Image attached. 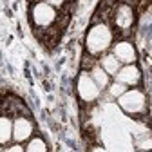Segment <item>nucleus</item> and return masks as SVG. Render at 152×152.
Returning <instances> with one entry per match:
<instances>
[{
    "mask_svg": "<svg viewBox=\"0 0 152 152\" xmlns=\"http://www.w3.org/2000/svg\"><path fill=\"white\" fill-rule=\"evenodd\" d=\"M92 152H105V150H103V148H94Z\"/></svg>",
    "mask_w": 152,
    "mask_h": 152,
    "instance_id": "f3484780",
    "label": "nucleus"
},
{
    "mask_svg": "<svg viewBox=\"0 0 152 152\" xmlns=\"http://www.w3.org/2000/svg\"><path fill=\"white\" fill-rule=\"evenodd\" d=\"M109 91H110V94L114 98H120L121 94L127 91V85H123V83H120V82H114L110 87H109Z\"/></svg>",
    "mask_w": 152,
    "mask_h": 152,
    "instance_id": "ddd939ff",
    "label": "nucleus"
},
{
    "mask_svg": "<svg viewBox=\"0 0 152 152\" xmlns=\"http://www.w3.org/2000/svg\"><path fill=\"white\" fill-rule=\"evenodd\" d=\"M13 138V121L6 116H0V145H6Z\"/></svg>",
    "mask_w": 152,
    "mask_h": 152,
    "instance_id": "1a4fd4ad",
    "label": "nucleus"
},
{
    "mask_svg": "<svg viewBox=\"0 0 152 152\" xmlns=\"http://www.w3.org/2000/svg\"><path fill=\"white\" fill-rule=\"evenodd\" d=\"M141 78V72L134 64H127L123 67H120V71L116 72V82L123 83V85H136Z\"/></svg>",
    "mask_w": 152,
    "mask_h": 152,
    "instance_id": "39448f33",
    "label": "nucleus"
},
{
    "mask_svg": "<svg viewBox=\"0 0 152 152\" xmlns=\"http://www.w3.org/2000/svg\"><path fill=\"white\" fill-rule=\"evenodd\" d=\"M31 16H33V22L38 26V27H47L54 22L56 18V9L53 6H49L47 2H38L33 11H31Z\"/></svg>",
    "mask_w": 152,
    "mask_h": 152,
    "instance_id": "7ed1b4c3",
    "label": "nucleus"
},
{
    "mask_svg": "<svg viewBox=\"0 0 152 152\" xmlns=\"http://www.w3.org/2000/svg\"><path fill=\"white\" fill-rule=\"evenodd\" d=\"M112 54L125 65L127 64H134V60H136V49L127 40H121V42H118L116 45H114V53Z\"/></svg>",
    "mask_w": 152,
    "mask_h": 152,
    "instance_id": "423d86ee",
    "label": "nucleus"
},
{
    "mask_svg": "<svg viewBox=\"0 0 152 152\" xmlns=\"http://www.w3.org/2000/svg\"><path fill=\"white\" fill-rule=\"evenodd\" d=\"M91 78L96 82V85H98L100 89H103V87L109 85V74H107L102 67H94V69L91 71Z\"/></svg>",
    "mask_w": 152,
    "mask_h": 152,
    "instance_id": "9b49d317",
    "label": "nucleus"
},
{
    "mask_svg": "<svg viewBox=\"0 0 152 152\" xmlns=\"http://www.w3.org/2000/svg\"><path fill=\"white\" fill-rule=\"evenodd\" d=\"M26 152H47V145H45V141L42 138H33L27 143Z\"/></svg>",
    "mask_w": 152,
    "mask_h": 152,
    "instance_id": "f8f14e48",
    "label": "nucleus"
},
{
    "mask_svg": "<svg viewBox=\"0 0 152 152\" xmlns=\"http://www.w3.org/2000/svg\"><path fill=\"white\" fill-rule=\"evenodd\" d=\"M45 2H47L49 6H53V7H60V6H64L65 0H45Z\"/></svg>",
    "mask_w": 152,
    "mask_h": 152,
    "instance_id": "2eb2a0df",
    "label": "nucleus"
},
{
    "mask_svg": "<svg viewBox=\"0 0 152 152\" xmlns=\"http://www.w3.org/2000/svg\"><path fill=\"white\" fill-rule=\"evenodd\" d=\"M143 152H152V150H143Z\"/></svg>",
    "mask_w": 152,
    "mask_h": 152,
    "instance_id": "a211bd4d",
    "label": "nucleus"
},
{
    "mask_svg": "<svg viewBox=\"0 0 152 152\" xmlns=\"http://www.w3.org/2000/svg\"><path fill=\"white\" fill-rule=\"evenodd\" d=\"M109 76H116V72L120 71V67H121V62L116 58L114 54H105L103 58H102V65H100Z\"/></svg>",
    "mask_w": 152,
    "mask_h": 152,
    "instance_id": "6e6552de",
    "label": "nucleus"
},
{
    "mask_svg": "<svg viewBox=\"0 0 152 152\" xmlns=\"http://www.w3.org/2000/svg\"><path fill=\"white\" fill-rule=\"evenodd\" d=\"M33 134V123L27 118H18L13 123V140L16 143H22L27 141Z\"/></svg>",
    "mask_w": 152,
    "mask_h": 152,
    "instance_id": "0eeeda50",
    "label": "nucleus"
},
{
    "mask_svg": "<svg viewBox=\"0 0 152 152\" xmlns=\"http://www.w3.org/2000/svg\"><path fill=\"white\" fill-rule=\"evenodd\" d=\"M110 42H112V33L105 24L92 26L87 33V38H85V45H87V51L91 54L103 53L110 45Z\"/></svg>",
    "mask_w": 152,
    "mask_h": 152,
    "instance_id": "f257e3e1",
    "label": "nucleus"
},
{
    "mask_svg": "<svg viewBox=\"0 0 152 152\" xmlns=\"http://www.w3.org/2000/svg\"><path fill=\"white\" fill-rule=\"evenodd\" d=\"M118 103L127 114H140L145 110V94L138 89L125 91L118 98Z\"/></svg>",
    "mask_w": 152,
    "mask_h": 152,
    "instance_id": "f03ea898",
    "label": "nucleus"
},
{
    "mask_svg": "<svg viewBox=\"0 0 152 152\" xmlns=\"http://www.w3.org/2000/svg\"><path fill=\"white\" fill-rule=\"evenodd\" d=\"M130 22H132V11H130V7L121 6L118 9V13H116V24L120 27H129Z\"/></svg>",
    "mask_w": 152,
    "mask_h": 152,
    "instance_id": "9d476101",
    "label": "nucleus"
},
{
    "mask_svg": "<svg viewBox=\"0 0 152 152\" xmlns=\"http://www.w3.org/2000/svg\"><path fill=\"white\" fill-rule=\"evenodd\" d=\"M138 147L143 148V150H152V136H148L145 140H140L138 141Z\"/></svg>",
    "mask_w": 152,
    "mask_h": 152,
    "instance_id": "4468645a",
    "label": "nucleus"
},
{
    "mask_svg": "<svg viewBox=\"0 0 152 152\" xmlns=\"http://www.w3.org/2000/svg\"><path fill=\"white\" fill-rule=\"evenodd\" d=\"M100 91L102 89L91 78V74H85V72L80 74V78H78V94H80V98L83 102H94L100 96Z\"/></svg>",
    "mask_w": 152,
    "mask_h": 152,
    "instance_id": "20e7f679",
    "label": "nucleus"
},
{
    "mask_svg": "<svg viewBox=\"0 0 152 152\" xmlns=\"http://www.w3.org/2000/svg\"><path fill=\"white\" fill-rule=\"evenodd\" d=\"M6 152H26V150L22 148V145H18V143H16V145H13V147H9V148H7Z\"/></svg>",
    "mask_w": 152,
    "mask_h": 152,
    "instance_id": "dca6fc26",
    "label": "nucleus"
}]
</instances>
